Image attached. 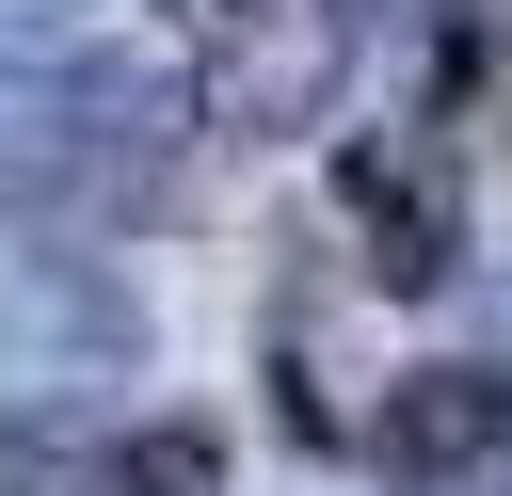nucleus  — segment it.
I'll return each mask as SVG.
<instances>
[{
  "label": "nucleus",
  "mask_w": 512,
  "mask_h": 496,
  "mask_svg": "<svg viewBox=\"0 0 512 496\" xmlns=\"http://www.w3.org/2000/svg\"><path fill=\"white\" fill-rule=\"evenodd\" d=\"M144 368V288L96 240H32L0 256V416H80L96 384Z\"/></svg>",
  "instance_id": "2"
},
{
  "label": "nucleus",
  "mask_w": 512,
  "mask_h": 496,
  "mask_svg": "<svg viewBox=\"0 0 512 496\" xmlns=\"http://www.w3.org/2000/svg\"><path fill=\"white\" fill-rule=\"evenodd\" d=\"M176 128H192V96H176L144 48L48 64V96L0 112V224H32V240H112V224H144V208L176 192Z\"/></svg>",
  "instance_id": "1"
},
{
  "label": "nucleus",
  "mask_w": 512,
  "mask_h": 496,
  "mask_svg": "<svg viewBox=\"0 0 512 496\" xmlns=\"http://www.w3.org/2000/svg\"><path fill=\"white\" fill-rule=\"evenodd\" d=\"M48 32H64L48 0H0V64H16V48H48Z\"/></svg>",
  "instance_id": "8"
},
{
  "label": "nucleus",
  "mask_w": 512,
  "mask_h": 496,
  "mask_svg": "<svg viewBox=\"0 0 512 496\" xmlns=\"http://www.w3.org/2000/svg\"><path fill=\"white\" fill-rule=\"evenodd\" d=\"M96 496H224V432L208 416H144L96 448Z\"/></svg>",
  "instance_id": "6"
},
{
  "label": "nucleus",
  "mask_w": 512,
  "mask_h": 496,
  "mask_svg": "<svg viewBox=\"0 0 512 496\" xmlns=\"http://www.w3.org/2000/svg\"><path fill=\"white\" fill-rule=\"evenodd\" d=\"M352 48H368V0H272V16H240L208 48V128H256V144L320 128L336 80H352Z\"/></svg>",
  "instance_id": "4"
},
{
  "label": "nucleus",
  "mask_w": 512,
  "mask_h": 496,
  "mask_svg": "<svg viewBox=\"0 0 512 496\" xmlns=\"http://www.w3.org/2000/svg\"><path fill=\"white\" fill-rule=\"evenodd\" d=\"M240 16H272V0H176V32H192V48H224Z\"/></svg>",
  "instance_id": "7"
},
{
  "label": "nucleus",
  "mask_w": 512,
  "mask_h": 496,
  "mask_svg": "<svg viewBox=\"0 0 512 496\" xmlns=\"http://www.w3.org/2000/svg\"><path fill=\"white\" fill-rule=\"evenodd\" d=\"M336 224H352L368 288L432 304V288L464 272V160H448L432 128H352V144H336Z\"/></svg>",
  "instance_id": "3"
},
{
  "label": "nucleus",
  "mask_w": 512,
  "mask_h": 496,
  "mask_svg": "<svg viewBox=\"0 0 512 496\" xmlns=\"http://www.w3.org/2000/svg\"><path fill=\"white\" fill-rule=\"evenodd\" d=\"M496 368H512V256H496Z\"/></svg>",
  "instance_id": "9"
},
{
  "label": "nucleus",
  "mask_w": 512,
  "mask_h": 496,
  "mask_svg": "<svg viewBox=\"0 0 512 496\" xmlns=\"http://www.w3.org/2000/svg\"><path fill=\"white\" fill-rule=\"evenodd\" d=\"M368 464H384L400 496L496 480V464H512V368H496V352H480V368H400L384 416H368Z\"/></svg>",
  "instance_id": "5"
}]
</instances>
